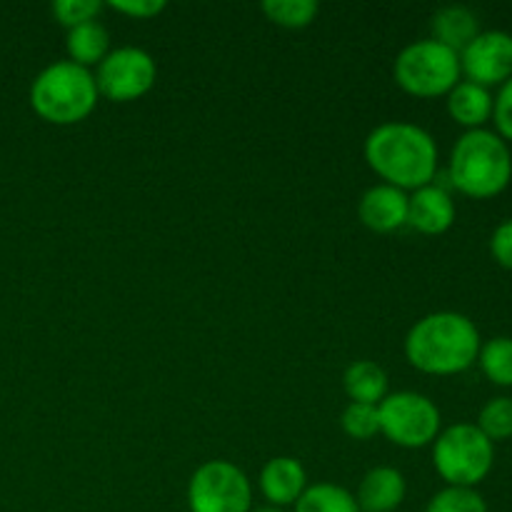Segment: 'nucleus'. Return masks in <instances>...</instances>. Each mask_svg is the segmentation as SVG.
Masks as SVG:
<instances>
[{"instance_id": "1", "label": "nucleus", "mask_w": 512, "mask_h": 512, "mask_svg": "<svg viewBox=\"0 0 512 512\" xmlns=\"http://www.w3.org/2000/svg\"><path fill=\"white\" fill-rule=\"evenodd\" d=\"M363 153L370 170L400 190L430 185L438 173V143L415 123L390 120L378 125L365 138Z\"/></svg>"}, {"instance_id": "2", "label": "nucleus", "mask_w": 512, "mask_h": 512, "mask_svg": "<svg viewBox=\"0 0 512 512\" xmlns=\"http://www.w3.org/2000/svg\"><path fill=\"white\" fill-rule=\"evenodd\" d=\"M480 330L455 310L428 313L405 335V358L428 375H458L478 363Z\"/></svg>"}, {"instance_id": "3", "label": "nucleus", "mask_w": 512, "mask_h": 512, "mask_svg": "<svg viewBox=\"0 0 512 512\" xmlns=\"http://www.w3.org/2000/svg\"><path fill=\"white\" fill-rule=\"evenodd\" d=\"M448 175L453 188L468 198H495L512 180L510 145L495 130H465L453 145Z\"/></svg>"}, {"instance_id": "4", "label": "nucleus", "mask_w": 512, "mask_h": 512, "mask_svg": "<svg viewBox=\"0 0 512 512\" xmlns=\"http://www.w3.org/2000/svg\"><path fill=\"white\" fill-rule=\"evenodd\" d=\"M98 85L93 70L73 60H55L35 75L30 85V105L53 125H75L88 118L98 105Z\"/></svg>"}, {"instance_id": "5", "label": "nucleus", "mask_w": 512, "mask_h": 512, "mask_svg": "<svg viewBox=\"0 0 512 512\" xmlns=\"http://www.w3.org/2000/svg\"><path fill=\"white\" fill-rule=\"evenodd\" d=\"M433 465L450 488H478L495 465V443L475 423H455L435 438Z\"/></svg>"}, {"instance_id": "6", "label": "nucleus", "mask_w": 512, "mask_h": 512, "mask_svg": "<svg viewBox=\"0 0 512 512\" xmlns=\"http://www.w3.org/2000/svg\"><path fill=\"white\" fill-rule=\"evenodd\" d=\"M395 83L415 98L448 95L463 78L460 55L433 38L405 45L393 65Z\"/></svg>"}, {"instance_id": "7", "label": "nucleus", "mask_w": 512, "mask_h": 512, "mask_svg": "<svg viewBox=\"0 0 512 512\" xmlns=\"http://www.w3.org/2000/svg\"><path fill=\"white\" fill-rule=\"evenodd\" d=\"M378 413L380 433L400 448H425V445L435 443L443 430L438 405L428 395L415 393V390L388 393L378 405Z\"/></svg>"}, {"instance_id": "8", "label": "nucleus", "mask_w": 512, "mask_h": 512, "mask_svg": "<svg viewBox=\"0 0 512 512\" xmlns=\"http://www.w3.org/2000/svg\"><path fill=\"white\" fill-rule=\"evenodd\" d=\"M190 512H250L253 485L238 465L228 460H208L188 483Z\"/></svg>"}, {"instance_id": "9", "label": "nucleus", "mask_w": 512, "mask_h": 512, "mask_svg": "<svg viewBox=\"0 0 512 512\" xmlns=\"http://www.w3.org/2000/svg\"><path fill=\"white\" fill-rule=\"evenodd\" d=\"M93 75L100 95L115 103H130L150 93L158 80V65L148 50L123 45L110 50Z\"/></svg>"}, {"instance_id": "10", "label": "nucleus", "mask_w": 512, "mask_h": 512, "mask_svg": "<svg viewBox=\"0 0 512 512\" xmlns=\"http://www.w3.org/2000/svg\"><path fill=\"white\" fill-rule=\"evenodd\" d=\"M460 70L465 80L483 88L503 85L512 78V35L505 30H480L478 38L460 50Z\"/></svg>"}, {"instance_id": "11", "label": "nucleus", "mask_w": 512, "mask_h": 512, "mask_svg": "<svg viewBox=\"0 0 512 512\" xmlns=\"http://www.w3.org/2000/svg\"><path fill=\"white\" fill-rule=\"evenodd\" d=\"M358 218L373 233H395L408 225V193L388 183L373 185L360 195Z\"/></svg>"}, {"instance_id": "12", "label": "nucleus", "mask_w": 512, "mask_h": 512, "mask_svg": "<svg viewBox=\"0 0 512 512\" xmlns=\"http://www.w3.org/2000/svg\"><path fill=\"white\" fill-rule=\"evenodd\" d=\"M455 200L443 185L430 183L408 195V225L423 235H443L455 223Z\"/></svg>"}, {"instance_id": "13", "label": "nucleus", "mask_w": 512, "mask_h": 512, "mask_svg": "<svg viewBox=\"0 0 512 512\" xmlns=\"http://www.w3.org/2000/svg\"><path fill=\"white\" fill-rule=\"evenodd\" d=\"M260 493L268 500L270 508H290L300 500V495L308 490V473H305L303 463L288 455L268 460L260 470Z\"/></svg>"}, {"instance_id": "14", "label": "nucleus", "mask_w": 512, "mask_h": 512, "mask_svg": "<svg viewBox=\"0 0 512 512\" xmlns=\"http://www.w3.org/2000/svg\"><path fill=\"white\" fill-rule=\"evenodd\" d=\"M405 493V475L390 465H378L363 475L355 500L360 512H395L403 505Z\"/></svg>"}, {"instance_id": "15", "label": "nucleus", "mask_w": 512, "mask_h": 512, "mask_svg": "<svg viewBox=\"0 0 512 512\" xmlns=\"http://www.w3.org/2000/svg\"><path fill=\"white\" fill-rule=\"evenodd\" d=\"M445 98H448L445 103H448L450 118L463 125L465 130H478L488 120H493V93H490V88L470 83V80H460Z\"/></svg>"}, {"instance_id": "16", "label": "nucleus", "mask_w": 512, "mask_h": 512, "mask_svg": "<svg viewBox=\"0 0 512 512\" xmlns=\"http://www.w3.org/2000/svg\"><path fill=\"white\" fill-rule=\"evenodd\" d=\"M430 28H433V40L448 45L450 50L460 55V50H465L478 38L480 20L465 5H443V8L435 10Z\"/></svg>"}, {"instance_id": "17", "label": "nucleus", "mask_w": 512, "mask_h": 512, "mask_svg": "<svg viewBox=\"0 0 512 512\" xmlns=\"http://www.w3.org/2000/svg\"><path fill=\"white\" fill-rule=\"evenodd\" d=\"M65 48H68V60L83 68H98L103 63L105 55L110 53V35L100 20H88L75 28L68 30L65 38Z\"/></svg>"}, {"instance_id": "18", "label": "nucleus", "mask_w": 512, "mask_h": 512, "mask_svg": "<svg viewBox=\"0 0 512 512\" xmlns=\"http://www.w3.org/2000/svg\"><path fill=\"white\" fill-rule=\"evenodd\" d=\"M343 385L350 403L380 405L388 395V375L373 360H355L353 365H348Z\"/></svg>"}, {"instance_id": "19", "label": "nucleus", "mask_w": 512, "mask_h": 512, "mask_svg": "<svg viewBox=\"0 0 512 512\" xmlns=\"http://www.w3.org/2000/svg\"><path fill=\"white\" fill-rule=\"evenodd\" d=\"M293 508L295 512H360L355 493L335 483L308 485Z\"/></svg>"}, {"instance_id": "20", "label": "nucleus", "mask_w": 512, "mask_h": 512, "mask_svg": "<svg viewBox=\"0 0 512 512\" xmlns=\"http://www.w3.org/2000/svg\"><path fill=\"white\" fill-rule=\"evenodd\" d=\"M478 365L490 383L500 385V388H512V338L498 335L480 345Z\"/></svg>"}, {"instance_id": "21", "label": "nucleus", "mask_w": 512, "mask_h": 512, "mask_svg": "<svg viewBox=\"0 0 512 512\" xmlns=\"http://www.w3.org/2000/svg\"><path fill=\"white\" fill-rule=\"evenodd\" d=\"M263 13L268 20L283 28H308L320 13V5L315 0H265Z\"/></svg>"}, {"instance_id": "22", "label": "nucleus", "mask_w": 512, "mask_h": 512, "mask_svg": "<svg viewBox=\"0 0 512 512\" xmlns=\"http://www.w3.org/2000/svg\"><path fill=\"white\" fill-rule=\"evenodd\" d=\"M480 433L490 440V443H500V440L512 438V398L508 395H498L490 398L488 403L480 408L478 423Z\"/></svg>"}, {"instance_id": "23", "label": "nucleus", "mask_w": 512, "mask_h": 512, "mask_svg": "<svg viewBox=\"0 0 512 512\" xmlns=\"http://www.w3.org/2000/svg\"><path fill=\"white\" fill-rule=\"evenodd\" d=\"M425 512H488V503L475 488H443L430 498Z\"/></svg>"}, {"instance_id": "24", "label": "nucleus", "mask_w": 512, "mask_h": 512, "mask_svg": "<svg viewBox=\"0 0 512 512\" xmlns=\"http://www.w3.org/2000/svg\"><path fill=\"white\" fill-rule=\"evenodd\" d=\"M345 435L353 440H370L380 433V413L378 405H365V403H350L343 410L340 418Z\"/></svg>"}, {"instance_id": "25", "label": "nucleus", "mask_w": 512, "mask_h": 512, "mask_svg": "<svg viewBox=\"0 0 512 512\" xmlns=\"http://www.w3.org/2000/svg\"><path fill=\"white\" fill-rule=\"evenodd\" d=\"M103 8L105 3H100V0H55L53 15L60 25L70 30L80 23H88V20H98Z\"/></svg>"}, {"instance_id": "26", "label": "nucleus", "mask_w": 512, "mask_h": 512, "mask_svg": "<svg viewBox=\"0 0 512 512\" xmlns=\"http://www.w3.org/2000/svg\"><path fill=\"white\" fill-rule=\"evenodd\" d=\"M493 123L495 133L505 143H512V78L500 85L498 95L493 98Z\"/></svg>"}, {"instance_id": "27", "label": "nucleus", "mask_w": 512, "mask_h": 512, "mask_svg": "<svg viewBox=\"0 0 512 512\" xmlns=\"http://www.w3.org/2000/svg\"><path fill=\"white\" fill-rule=\"evenodd\" d=\"M108 5L115 10V13L130 15V18L135 20L155 18V15H160L165 8H168L165 0H113V3Z\"/></svg>"}, {"instance_id": "28", "label": "nucleus", "mask_w": 512, "mask_h": 512, "mask_svg": "<svg viewBox=\"0 0 512 512\" xmlns=\"http://www.w3.org/2000/svg\"><path fill=\"white\" fill-rule=\"evenodd\" d=\"M490 253L495 263L503 265L505 270H512V218L500 223L490 235Z\"/></svg>"}, {"instance_id": "29", "label": "nucleus", "mask_w": 512, "mask_h": 512, "mask_svg": "<svg viewBox=\"0 0 512 512\" xmlns=\"http://www.w3.org/2000/svg\"><path fill=\"white\" fill-rule=\"evenodd\" d=\"M250 512H285V510H278V508H255V510H250Z\"/></svg>"}]
</instances>
